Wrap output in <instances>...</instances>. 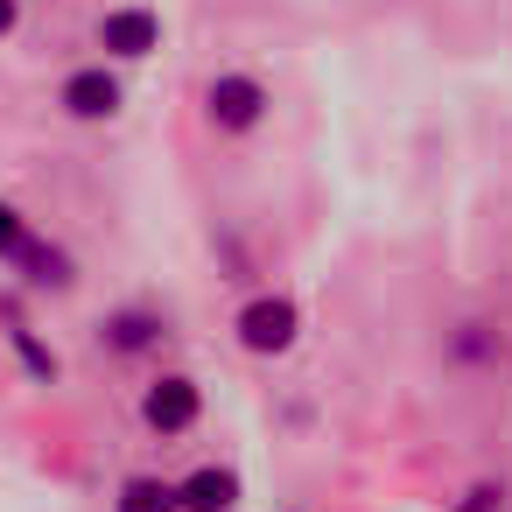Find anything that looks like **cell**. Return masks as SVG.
Masks as SVG:
<instances>
[{
  "instance_id": "1",
  "label": "cell",
  "mask_w": 512,
  "mask_h": 512,
  "mask_svg": "<svg viewBox=\"0 0 512 512\" xmlns=\"http://www.w3.org/2000/svg\"><path fill=\"white\" fill-rule=\"evenodd\" d=\"M204 113H211V127L246 134V127H260V120H267V85H260V78H246V71H225V78H211V85H204Z\"/></svg>"
},
{
  "instance_id": "2",
  "label": "cell",
  "mask_w": 512,
  "mask_h": 512,
  "mask_svg": "<svg viewBox=\"0 0 512 512\" xmlns=\"http://www.w3.org/2000/svg\"><path fill=\"white\" fill-rule=\"evenodd\" d=\"M295 323H302V316H295V302H288V295H260V302H246V309H239V323H232V330H239V344H246V351L274 358V351H288V344H295Z\"/></svg>"
},
{
  "instance_id": "3",
  "label": "cell",
  "mask_w": 512,
  "mask_h": 512,
  "mask_svg": "<svg viewBox=\"0 0 512 512\" xmlns=\"http://www.w3.org/2000/svg\"><path fill=\"white\" fill-rule=\"evenodd\" d=\"M197 407H204V393H197V379H183V372H162V379L141 393V421H148L155 435H183V428L197 421Z\"/></svg>"
},
{
  "instance_id": "4",
  "label": "cell",
  "mask_w": 512,
  "mask_h": 512,
  "mask_svg": "<svg viewBox=\"0 0 512 512\" xmlns=\"http://www.w3.org/2000/svg\"><path fill=\"white\" fill-rule=\"evenodd\" d=\"M57 99H64L71 120H113V113H120V78H106V71L92 64V71H71Z\"/></svg>"
},
{
  "instance_id": "5",
  "label": "cell",
  "mask_w": 512,
  "mask_h": 512,
  "mask_svg": "<svg viewBox=\"0 0 512 512\" xmlns=\"http://www.w3.org/2000/svg\"><path fill=\"white\" fill-rule=\"evenodd\" d=\"M99 43H106L113 57H148V50L162 43V22H155L148 8H113V15L99 22Z\"/></svg>"
},
{
  "instance_id": "6",
  "label": "cell",
  "mask_w": 512,
  "mask_h": 512,
  "mask_svg": "<svg viewBox=\"0 0 512 512\" xmlns=\"http://www.w3.org/2000/svg\"><path fill=\"white\" fill-rule=\"evenodd\" d=\"M176 491H183V512H232V505H239V477H232V470H218V463L190 470Z\"/></svg>"
},
{
  "instance_id": "7",
  "label": "cell",
  "mask_w": 512,
  "mask_h": 512,
  "mask_svg": "<svg viewBox=\"0 0 512 512\" xmlns=\"http://www.w3.org/2000/svg\"><path fill=\"white\" fill-rule=\"evenodd\" d=\"M113 512H183V491L162 484V477H127L120 498H113Z\"/></svg>"
},
{
  "instance_id": "8",
  "label": "cell",
  "mask_w": 512,
  "mask_h": 512,
  "mask_svg": "<svg viewBox=\"0 0 512 512\" xmlns=\"http://www.w3.org/2000/svg\"><path fill=\"white\" fill-rule=\"evenodd\" d=\"M155 337H162V323H155L148 309H120V316L106 323V344H113V351H148Z\"/></svg>"
},
{
  "instance_id": "9",
  "label": "cell",
  "mask_w": 512,
  "mask_h": 512,
  "mask_svg": "<svg viewBox=\"0 0 512 512\" xmlns=\"http://www.w3.org/2000/svg\"><path fill=\"white\" fill-rule=\"evenodd\" d=\"M15 260L29 267V281H36V288H64V281H71V260H64L57 246H22Z\"/></svg>"
},
{
  "instance_id": "10",
  "label": "cell",
  "mask_w": 512,
  "mask_h": 512,
  "mask_svg": "<svg viewBox=\"0 0 512 512\" xmlns=\"http://www.w3.org/2000/svg\"><path fill=\"white\" fill-rule=\"evenodd\" d=\"M22 246H29V225H22V211L8 197H0V260H15Z\"/></svg>"
},
{
  "instance_id": "11",
  "label": "cell",
  "mask_w": 512,
  "mask_h": 512,
  "mask_svg": "<svg viewBox=\"0 0 512 512\" xmlns=\"http://www.w3.org/2000/svg\"><path fill=\"white\" fill-rule=\"evenodd\" d=\"M15 351L29 358V372H36V379H57V358H50V351H43V344H36L29 330H15Z\"/></svg>"
},
{
  "instance_id": "12",
  "label": "cell",
  "mask_w": 512,
  "mask_h": 512,
  "mask_svg": "<svg viewBox=\"0 0 512 512\" xmlns=\"http://www.w3.org/2000/svg\"><path fill=\"white\" fill-rule=\"evenodd\" d=\"M456 512H505V484H470Z\"/></svg>"
},
{
  "instance_id": "13",
  "label": "cell",
  "mask_w": 512,
  "mask_h": 512,
  "mask_svg": "<svg viewBox=\"0 0 512 512\" xmlns=\"http://www.w3.org/2000/svg\"><path fill=\"white\" fill-rule=\"evenodd\" d=\"M15 29V0H0V36H8Z\"/></svg>"
}]
</instances>
